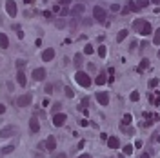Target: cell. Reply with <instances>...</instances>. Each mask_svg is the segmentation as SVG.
I'll return each mask as SVG.
<instances>
[{
    "instance_id": "obj_1",
    "label": "cell",
    "mask_w": 160,
    "mask_h": 158,
    "mask_svg": "<svg viewBox=\"0 0 160 158\" xmlns=\"http://www.w3.org/2000/svg\"><path fill=\"white\" fill-rule=\"evenodd\" d=\"M75 80H77V84H78V86H82V87H89V86H91V78L88 76V73L78 71L77 75H75Z\"/></svg>"
},
{
    "instance_id": "obj_2",
    "label": "cell",
    "mask_w": 160,
    "mask_h": 158,
    "mask_svg": "<svg viewBox=\"0 0 160 158\" xmlns=\"http://www.w3.org/2000/svg\"><path fill=\"white\" fill-rule=\"evenodd\" d=\"M93 18L97 20V22H105V11L100 6H95L93 7Z\"/></svg>"
},
{
    "instance_id": "obj_3",
    "label": "cell",
    "mask_w": 160,
    "mask_h": 158,
    "mask_svg": "<svg viewBox=\"0 0 160 158\" xmlns=\"http://www.w3.org/2000/svg\"><path fill=\"white\" fill-rule=\"evenodd\" d=\"M66 120H67V117L64 113H55L53 114V125H57V127H62V125L66 124Z\"/></svg>"
},
{
    "instance_id": "obj_4",
    "label": "cell",
    "mask_w": 160,
    "mask_h": 158,
    "mask_svg": "<svg viewBox=\"0 0 160 158\" xmlns=\"http://www.w3.org/2000/svg\"><path fill=\"white\" fill-rule=\"evenodd\" d=\"M17 134V127L15 125H6V127L0 131V138H9V136Z\"/></svg>"
},
{
    "instance_id": "obj_5",
    "label": "cell",
    "mask_w": 160,
    "mask_h": 158,
    "mask_svg": "<svg viewBox=\"0 0 160 158\" xmlns=\"http://www.w3.org/2000/svg\"><path fill=\"white\" fill-rule=\"evenodd\" d=\"M17 105L18 107H27V105H31V94H22V97H18Z\"/></svg>"
},
{
    "instance_id": "obj_6",
    "label": "cell",
    "mask_w": 160,
    "mask_h": 158,
    "mask_svg": "<svg viewBox=\"0 0 160 158\" xmlns=\"http://www.w3.org/2000/svg\"><path fill=\"white\" fill-rule=\"evenodd\" d=\"M6 11L9 16H17V4H15V0H7L6 2Z\"/></svg>"
},
{
    "instance_id": "obj_7",
    "label": "cell",
    "mask_w": 160,
    "mask_h": 158,
    "mask_svg": "<svg viewBox=\"0 0 160 158\" xmlns=\"http://www.w3.org/2000/svg\"><path fill=\"white\" fill-rule=\"evenodd\" d=\"M97 102H98L100 105H108V104H109V93H105V91L97 93Z\"/></svg>"
},
{
    "instance_id": "obj_8",
    "label": "cell",
    "mask_w": 160,
    "mask_h": 158,
    "mask_svg": "<svg viewBox=\"0 0 160 158\" xmlns=\"http://www.w3.org/2000/svg\"><path fill=\"white\" fill-rule=\"evenodd\" d=\"M33 78L37 80V82H42L46 78V69L44 67H37L35 71H33Z\"/></svg>"
},
{
    "instance_id": "obj_9",
    "label": "cell",
    "mask_w": 160,
    "mask_h": 158,
    "mask_svg": "<svg viewBox=\"0 0 160 158\" xmlns=\"http://www.w3.org/2000/svg\"><path fill=\"white\" fill-rule=\"evenodd\" d=\"M53 58H55V49H53V47H49V49H46L44 53H42V60H44V62H49Z\"/></svg>"
},
{
    "instance_id": "obj_10",
    "label": "cell",
    "mask_w": 160,
    "mask_h": 158,
    "mask_svg": "<svg viewBox=\"0 0 160 158\" xmlns=\"http://www.w3.org/2000/svg\"><path fill=\"white\" fill-rule=\"evenodd\" d=\"M29 129H31V133H38L40 131V124H38L37 117H33V118L29 120Z\"/></svg>"
},
{
    "instance_id": "obj_11",
    "label": "cell",
    "mask_w": 160,
    "mask_h": 158,
    "mask_svg": "<svg viewBox=\"0 0 160 158\" xmlns=\"http://www.w3.org/2000/svg\"><path fill=\"white\" fill-rule=\"evenodd\" d=\"M44 144H46V149L53 151V149L57 147V140H55V136H47V140H46Z\"/></svg>"
},
{
    "instance_id": "obj_12",
    "label": "cell",
    "mask_w": 160,
    "mask_h": 158,
    "mask_svg": "<svg viewBox=\"0 0 160 158\" xmlns=\"http://www.w3.org/2000/svg\"><path fill=\"white\" fill-rule=\"evenodd\" d=\"M17 82L20 84V86H26V82H27V78H26V75H24V71L22 69H18V73H17Z\"/></svg>"
},
{
    "instance_id": "obj_13",
    "label": "cell",
    "mask_w": 160,
    "mask_h": 158,
    "mask_svg": "<svg viewBox=\"0 0 160 158\" xmlns=\"http://www.w3.org/2000/svg\"><path fill=\"white\" fill-rule=\"evenodd\" d=\"M118 145H120V142H118V138H116V136H109V138H108V147H111V149H116Z\"/></svg>"
},
{
    "instance_id": "obj_14",
    "label": "cell",
    "mask_w": 160,
    "mask_h": 158,
    "mask_svg": "<svg viewBox=\"0 0 160 158\" xmlns=\"http://www.w3.org/2000/svg\"><path fill=\"white\" fill-rule=\"evenodd\" d=\"M7 46H9V38H7V35H6V33H0V47L6 49Z\"/></svg>"
},
{
    "instance_id": "obj_15",
    "label": "cell",
    "mask_w": 160,
    "mask_h": 158,
    "mask_svg": "<svg viewBox=\"0 0 160 158\" xmlns=\"http://www.w3.org/2000/svg\"><path fill=\"white\" fill-rule=\"evenodd\" d=\"M84 9H86V7H84V4H77V6H75V7H73V11H71V15H75V16H78L80 13H84Z\"/></svg>"
},
{
    "instance_id": "obj_16",
    "label": "cell",
    "mask_w": 160,
    "mask_h": 158,
    "mask_svg": "<svg viewBox=\"0 0 160 158\" xmlns=\"http://www.w3.org/2000/svg\"><path fill=\"white\" fill-rule=\"evenodd\" d=\"M127 9H129V11H138V9H140V6H138L136 2H135V0H129V2H127Z\"/></svg>"
},
{
    "instance_id": "obj_17",
    "label": "cell",
    "mask_w": 160,
    "mask_h": 158,
    "mask_svg": "<svg viewBox=\"0 0 160 158\" xmlns=\"http://www.w3.org/2000/svg\"><path fill=\"white\" fill-rule=\"evenodd\" d=\"M140 33L146 36V35H149V33H151V24H149V22H144V26H142V29H140Z\"/></svg>"
},
{
    "instance_id": "obj_18",
    "label": "cell",
    "mask_w": 160,
    "mask_h": 158,
    "mask_svg": "<svg viewBox=\"0 0 160 158\" xmlns=\"http://www.w3.org/2000/svg\"><path fill=\"white\" fill-rule=\"evenodd\" d=\"M147 67H149V60H147V58H142V62H140V66H138L136 71H138V73H142V71L147 69Z\"/></svg>"
},
{
    "instance_id": "obj_19",
    "label": "cell",
    "mask_w": 160,
    "mask_h": 158,
    "mask_svg": "<svg viewBox=\"0 0 160 158\" xmlns=\"http://www.w3.org/2000/svg\"><path fill=\"white\" fill-rule=\"evenodd\" d=\"M108 80H109V78L105 76V73H100V75L97 76V84H98V86H104V84L108 82Z\"/></svg>"
},
{
    "instance_id": "obj_20",
    "label": "cell",
    "mask_w": 160,
    "mask_h": 158,
    "mask_svg": "<svg viewBox=\"0 0 160 158\" xmlns=\"http://www.w3.org/2000/svg\"><path fill=\"white\" fill-rule=\"evenodd\" d=\"M144 22H146V20H135V22H133V29H135V31H138V33H140V29H142Z\"/></svg>"
},
{
    "instance_id": "obj_21",
    "label": "cell",
    "mask_w": 160,
    "mask_h": 158,
    "mask_svg": "<svg viewBox=\"0 0 160 158\" xmlns=\"http://www.w3.org/2000/svg\"><path fill=\"white\" fill-rule=\"evenodd\" d=\"M13 149H15V145H6V147H2V149H0V156L7 154V153H13Z\"/></svg>"
},
{
    "instance_id": "obj_22",
    "label": "cell",
    "mask_w": 160,
    "mask_h": 158,
    "mask_svg": "<svg viewBox=\"0 0 160 158\" xmlns=\"http://www.w3.org/2000/svg\"><path fill=\"white\" fill-rule=\"evenodd\" d=\"M75 66H77V67H80L82 66V55H80V53H77V55H75Z\"/></svg>"
},
{
    "instance_id": "obj_23",
    "label": "cell",
    "mask_w": 160,
    "mask_h": 158,
    "mask_svg": "<svg viewBox=\"0 0 160 158\" xmlns=\"http://www.w3.org/2000/svg\"><path fill=\"white\" fill-rule=\"evenodd\" d=\"M126 36H127V29H122V31H120V33H118V35H116V40H118V42H122V40H124Z\"/></svg>"
},
{
    "instance_id": "obj_24",
    "label": "cell",
    "mask_w": 160,
    "mask_h": 158,
    "mask_svg": "<svg viewBox=\"0 0 160 158\" xmlns=\"http://www.w3.org/2000/svg\"><path fill=\"white\" fill-rule=\"evenodd\" d=\"M131 153H133V145H129V144H126V145H124V154H126V156H129Z\"/></svg>"
},
{
    "instance_id": "obj_25",
    "label": "cell",
    "mask_w": 160,
    "mask_h": 158,
    "mask_svg": "<svg viewBox=\"0 0 160 158\" xmlns=\"http://www.w3.org/2000/svg\"><path fill=\"white\" fill-rule=\"evenodd\" d=\"M149 102H151L153 105H158L160 104V97H158V94H155V97L151 94V97H149Z\"/></svg>"
},
{
    "instance_id": "obj_26",
    "label": "cell",
    "mask_w": 160,
    "mask_h": 158,
    "mask_svg": "<svg viewBox=\"0 0 160 158\" xmlns=\"http://www.w3.org/2000/svg\"><path fill=\"white\" fill-rule=\"evenodd\" d=\"M122 124H124V125H129V124H131V114H129V113H126V114H124Z\"/></svg>"
},
{
    "instance_id": "obj_27",
    "label": "cell",
    "mask_w": 160,
    "mask_h": 158,
    "mask_svg": "<svg viewBox=\"0 0 160 158\" xmlns=\"http://www.w3.org/2000/svg\"><path fill=\"white\" fill-rule=\"evenodd\" d=\"M120 127H122V131H124V133H127V134H135V129H133V127H129V125H127V127H126V125L122 124Z\"/></svg>"
},
{
    "instance_id": "obj_28",
    "label": "cell",
    "mask_w": 160,
    "mask_h": 158,
    "mask_svg": "<svg viewBox=\"0 0 160 158\" xmlns=\"http://www.w3.org/2000/svg\"><path fill=\"white\" fill-rule=\"evenodd\" d=\"M129 98H131L133 102H138V98H140V93H138V91H133V93L129 94Z\"/></svg>"
},
{
    "instance_id": "obj_29",
    "label": "cell",
    "mask_w": 160,
    "mask_h": 158,
    "mask_svg": "<svg viewBox=\"0 0 160 158\" xmlns=\"http://www.w3.org/2000/svg\"><path fill=\"white\" fill-rule=\"evenodd\" d=\"M105 53H108L105 46H100V47H98V56H100V58H104V56H105Z\"/></svg>"
},
{
    "instance_id": "obj_30",
    "label": "cell",
    "mask_w": 160,
    "mask_h": 158,
    "mask_svg": "<svg viewBox=\"0 0 160 158\" xmlns=\"http://www.w3.org/2000/svg\"><path fill=\"white\" fill-rule=\"evenodd\" d=\"M17 67H18V69L26 67V60H24V58H18V60H17Z\"/></svg>"
},
{
    "instance_id": "obj_31",
    "label": "cell",
    "mask_w": 160,
    "mask_h": 158,
    "mask_svg": "<svg viewBox=\"0 0 160 158\" xmlns=\"http://www.w3.org/2000/svg\"><path fill=\"white\" fill-rule=\"evenodd\" d=\"M88 104H89V98H84L82 104L78 105V109H80V111H82V109H86V107H88Z\"/></svg>"
},
{
    "instance_id": "obj_32",
    "label": "cell",
    "mask_w": 160,
    "mask_h": 158,
    "mask_svg": "<svg viewBox=\"0 0 160 158\" xmlns=\"http://www.w3.org/2000/svg\"><path fill=\"white\" fill-rule=\"evenodd\" d=\"M93 51H95V49H93V46H89V44L84 47V53H86V55H93Z\"/></svg>"
},
{
    "instance_id": "obj_33",
    "label": "cell",
    "mask_w": 160,
    "mask_h": 158,
    "mask_svg": "<svg viewBox=\"0 0 160 158\" xmlns=\"http://www.w3.org/2000/svg\"><path fill=\"white\" fill-rule=\"evenodd\" d=\"M153 44H160V27L155 31V42H153Z\"/></svg>"
},
{
    "instance_id": "obj_34",
    "label": "cell",
    "mask_w": 160,
    "mask_h": 158,
    "mask_svg": "<svg viewBox=\"0 0 160 158\" xmlns=\"http://www.w3.org/2000/svg\"><path fill=\"white\" fill-rule=\"evenodd\" d=\"M147 86H149V87H156V86H158V78H151Z\"/></svg>"
},
{
    "instance_id": "obj_35",
    "label": "cell",
    "mask_w": 160,
    "mask_h": 158,
    "mask_svg": "<svg viewBox=\"0 0 160 158\" xmlns=\"http://www.w3.org/2000/svg\"><path fill=\"white\" fill-rule=\"evenodd\" d=\"M136 4L140 6V7H147L149 6V0H136Z\"/></svg>"
},
{
    "instance_id": "obj_36",
    "label": "cell",
    "mask_w": 160,
    "mask_h": 158,
    "mask_svg": "<svg viewBox=\"0 0 160 158\" xmlns=\"http://www.w3.org/2000/svg\"><path fill=\"white\" fill-rule=\"evenodd\" d=\"M64 93H66V97H69V98H71V97H73V94H75L71 87H66V89H64Z\"/></svg>"
},
{
    "instance_id": "obj_37",
    "label": "cell",
    "mask_w": 160,
    "mask_h": 158,
    "mask_svg": "<svg viewBox=\"0 0 160 158\" xmlns=\"http://www.w3.org/2000/svg\"><path fill=\"white\" fill-rule=\"evenodd\" d=\"M55 24H57V27H60V29H62V27H66V20H57Z\"/></svg>"
},
{
    "instance_id": "obj_38",
    "label": "cell",
    "mask_w": 160,
    "mask_h": 158,
    "mask_svg": "<svg viewBox=\"0 0 160 158\" xmlns=\"http://www.w3.org/2000/svg\"><path fill=\"white\" fill-rule=\"evenodd\" d=\"M53 89H55V87H53V84H47V86H46V93H47V94H51Z\"/></svg>"
},
{
    "instance_id": "obj_39",
    "label": "cell",
    "mask_w": 160,
    "mask_h": 158,
    "mask_svg": "<svg viewBox=\"0 0 160 158\" xmlns=\"http://www.w3.org/2000/svg\"><path fill=\"white\" fill-rule=\"evenodd\" d=\"M60 107H62L60 104H55V105H53V109H51V113H58V111H60Z\"/></svg>"
},
{
    "instance_id": "obj_40",
    "label": "cell",
    "mask_w": 160,
    "mask_h": 158,
    "mask_svg": "<svg viewBox=\"0 0 160 158\" xmlns=\"http://www.w3.org/2000/svg\"><path fill=\"white\" fill-rule=\"evenodd\" d=\"M88 124H89V122H88L86 118H80V120H78V125H82V127H86Z\"/></svg>"
},
{
    "instance_id": "obj_41",
    "label": "cell",
    "mask_w": 160,
    "mask_h": 158,
    "mask_svg": "<svg viewBox=\"0 0 160 158\" xmlns=\"http://www.w3.org/2000/svg\"><path fill=\"white\" fill-rule=\"evenodd\" d=\"M111 11H120V7H118V4H113V6H111Z\"/></svg>"
},
{
    "instance_id": "obj_42",
    "label": "cell",
    "mask_w": 160,
    "mask_h": 158,
    "mask_svg": "<svg viewBox=\"0 0 160 158\" xmlns=\"http://www.w3.org/2000/svg\"><path fill=\"white\" fill-rule=\"evenodd\" d=\"M135 147H136V149H140V147H142V140H136V142H135Z\"/></svg>"
},
{
    "instance_id": "obj_43",
    "label": "cell",
    "mask_w": 160,
    "mask_h": 158,
    "mask_svg": "<svg viewBox=\"0 0 160 158\" xmlns=\"http://www.w3.org/2000/svg\"><path fill=\"white\" fill-rule=\"evenodd\" d=\"M4 113H6V105L0 104V114H4Z\"/></svg>"
},
{
    "instance_id": "obj_44",
    "label": "cell",
    "mask_w": 160,
    "mask_h": 158,
    "mask_svg": "<svg viewBox=\"0 0 160 158\" xmlns=\"http://www.w3.org/2000/svg\"><path fill=\"white\" fill-rule=\"evenodd\" d=\"M88 69H89V71H95V69H97V66H95V64H88Z\"/></svg>"
},
{
    "instance_id": "obj_45",
    "label": "cell",
    "mask_w": 160,
    "mask_h": 158,
    "mask_svg": "<svg viewBox=\"0 0 160 158\" xmlns=\"http://www.w3.org/2000/svg\"><path fill=\"white\" fill-rule=\"evenodd\" d=\"M35 46H37V47H40V46H42V40H40V38H37V40H35Z\"/></svg>"
},
{
    "instance_id": "obj_46",
    "label": "cell",
    "mask_w": 160,
    "mask_h": 158,
    "mask_svg": "<svg viewBox=\"0 0 160 158\" xmlns=\"http://www.w3.org/2000/svg\"><path fill=\"white\" fill-rule=\"evenodd\" d=\"M69 2H71V0H60V4H62V6H67Z\"/></svg>"
},
{
    "instance_id": "obj_47",
    "label": "cell",
    "mask_w": 160,
    "mask_h": 158,
    "mask_svg": "<svg viewBox=\"0 0 160 158\" xmlns=\"http://www.w3.org/2000/svg\"><path fill=\"white\" fill-rule=\"evenodd\" d=\"M140 158H151V156H149V153H142V154H140Z\"/></svg>"
},
{
    "instance_id": "obj_48",
    "label": "cell",
    "mask_w": 160,
    "mask_h": 158,
    "mask_svg": "<svg viewBox=\"0 0 160 158\" xmlns=\"http://www.w3.org/2000/svg\"><path fill=\"white\" fill-rule=\"evenodd\" d=\"M44 16H46V18H51V11H44Z\"/></svg>"
},
{
    "instance_id": "obj_49",
    "label": "cell",
    "mask_w": 160,
    "mask_h": 158,
    "mask_svg": "<svg viewBox=\"0 0 160 158\" xmlns=\"http://www.w3.org/2000/svg\"><path fill=\"white\" fill-rule=\"evenodd\" d=\"M57 158H67V156L64 154V153H58V154H57Z\"/></svg>"
},
{
    "instance_id": "obj_50",
    "label": "cell",
    "mask_w": 160,
    "mask_h": 158,
    "mask_svg": "<svg viewBox=\"0 0 160 158\" xmlns=\"http://www.w3.org/2000/svg\"><path fill=\"white\" fill-rule=\"evenodd\" d=\"M78 158H93V156H91V154H80Z\"/></svg>"
},
{
    "instance_id": "obj_51",
    "label": "cell",
    "mask_w": 160,
    "mask_h": 158,
    "mask_svg": "<svg viewBox=\"0 0 160 158\" xmlns=\"http://www.w3.org/2000/svg\"><path fill=\"white\" fill-rule=\"evenodd\" d=\"M151 2H155L156 6H160V0H151Z\"/></svg>"
},
{
    "instance_id": "obj_52",
    "label": "cell",
    "mask_w": 160,
    "mask_h": 158,
    "mask_svg": "<svg viewBox=\"0 0 160 158\" xmlns=\"http://www.w3.org/2000/svg\"><path fill=\"white\" fill-rule=\"evenodd\" d=\"M24 2H26V4H31V2H33V0H24Z\"/></svg>"
},
{
    "instance_id": "obj_53",
    "label": "cell",
    "mask_w": 160,
    "mask_h": 158,
    "mask_svg": "<svg viewBox=\"0 0 160 158\" xmlns=\"http://www.w3.org/2000/svg\"><path fill=\"white\" fill-rule=\"evenodd\" d=\"M156 142H160V134H158V136H156Z\"/></svg>"
},
{
    "instance_id": "obj_54",
    "label": "cell",
    "mask_w": 160,
    "mask_h": 158,
    "mask_svg": "<svg viewBox=\"0 0 160 158\" xmlns=\"http://www.w3.org/2000/svg\"><path fill=\"white\" fill-rule=\"evenodd\" d=\"M158 58H160V51H158Z\"/></svg>"
}]
</instances>
